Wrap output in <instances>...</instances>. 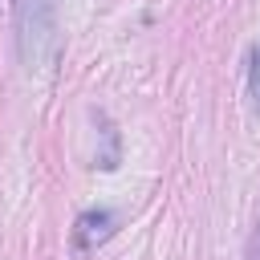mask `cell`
<instances>
[{"label": "cell", "mask_w": 260, "mask_h": 260, "mask_svg": "<svg viewBox=\"0 0 260 260\" xmlns=\"http://www.w3.org/2000/svg\"><path fill=\"white\" fill-rule=\"evenodd\" d=\"M248 89H252V98H256V106H260V41L252 45V61H248Z\"/></svg>", "instance_id": "cell-2"}, {"label": "cell", "mask_w": 260, "mask_h": 260, "mask_svg": "<svg viewBox=\"0 0 260 260\" xmlns=\"http://www.w3.org/2000/svg\"><path fill=\"white\" fill-rule=\"evenodd\" d=\"M114 223H118L114 211H85V215L77 219V228H73L77 248H93V244H102V240L114 232Z\"/></svg>", "instance_id": "cell-1"}, {"label": "cell", "mask_w": 260, "mask_h": 260, "mask_svg": "<svg viewBox=\"0 0 260 260\" xmlns=\"http://www.w3.org/2000/svg\"><path fill=\"white\" fill-rule=\"evenodd\" d=\"M248 260H260V228L252 232V244H248Z\"/></svg>", "instance_id": "cell-3"}]
</instances>
